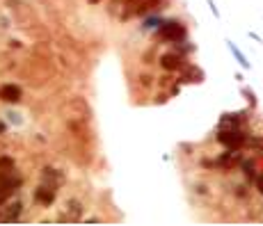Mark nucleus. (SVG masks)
<instances>
[{
    "instance_id": "nucleus-1",
    "label": "nucleus",
    "mask_w": 263,
    "mask_h": 226,
    "mask_svg": "<svg viewBox=\"0 0 263 226\" xmlns=\"http://www.w3.org/2000/svg\"><path fill=\"white\" fill-rule=\"evenodd\" d=\"M165 7V0H124L121 5V21H128L133 16H147V14L160 12Z\"/></svg>"
},
{
    "instance_id": "nucleus-2",
    "label": "nucleus",
    "mask_w": 263,
    "mask_h": 226,
    "mask_svg": "<svg viewBox=\"0 0 263 226\" xmlns=\"http://www.w3.org/2000/svg\"><path fill=\"white\" fill-rule=\"evenodd\" d=\"M154 32L158 39L169 42V44H179V42H183V39H188V28L181 23V21H162Z\"/></svg>"
},
{
    "instance_id": "nucleus-3",
    "label": "nucleus",
    "mask_w": 263,
    "mask_h": 226,
    "mask_svg": "<svg viewBox=\"0 0 263 226\" xmlns=\"http://www.w3.org/2000/svg\"><path fill=\"white\" fill-rule=\"evenodd\" d=\"M217 142L224 149H243L245 146V133L240 128H220L217 131Z\"/></svg>"
},
{
    "instance_id": "nucleus-4",
    "label": "nucleus",
    "mask_w": 263,
    "mask_h": 226,
    "mask_svg": "<svg viewBox=\"0 0 263 226\" xmlns=\"http://www.w3.org/2000/svg\"><path fill=\"white\" fill-rule=\"evenodd\" d=\"M21 187V176L14 172H0V206Z\"/></svg>"
},
{
    "instance_id": "nucleus-5",
    "label": "nucleus",
    "mask_w": 263,
    "mask_h": 226,
    "mask_svg": "<svg viewBox=\"0 0 263 226\" xmlns=\"http://www.w3.org/2000/svg\"><path fill=\"white\" fill-rule=\"evenodd\" d=\"M158 64L165 69V71H179L181 66L186 64V57L179 53V50H169V53H162L160 55V60H158Z\"/></svg>"
},
{
    "instance_id": "nucleus-6",
    "label": "nucleus",
    "mask_w": 263,
    "mask_h": 226,
    "mask_svg": "<svg viewBox=\"0 0 263 226\" xmlns=\"http://www.w3.org/2000/svg\"><path fill=\"white\" fill-rule=\"evenodd\" d=\"M240 160H243L240 149H227L224 153L220 155V158H217V160H213V162H215V167H220V169H224V172H227V169H231L233 165H238Z\"/></svg>"
},
{
    "instance_id": "nucleus-7",
    "label": "nucleus",
    "mask_w": 263,
    "mask_h": 226,
    "mask_svg": "<svg viewBox=\"0 0 263 226\" xmlns=\"http://www.w3.org/2000/svg\"><path fill=\"white\" fill-rule=\"evenodd\" d=\"M181 71V78H179V83H204V71L199 69V66H192V64H183L179 69Z\"/></svg>"
},
{
    "instance_id": "nucleus-8",
    "label": "nucleus",
    "mask_w": 263,
    "mask_h": 226,
    "mask_svg": "<svg viewBox=\"0 0 263 226\" xmlns=\"http://www.w3.org/2000/svg\"><path fill=\"white\" fill-rule=\"evenodd\" d=\"M224 44H227L229 53L233 55V60H236V62H238V64H240V69H247V71H252V62L247 60V57H245V53H243V50H240V48L236 46V42H231V39H227V42H224Z\"/></svg>"
},
{
    "instance_id": "nucleus-9",
    "label": "nucleus",
    "mask_w": 263,
    "mask_h": 226,
    "mask_svg": "<svg viewBox=\"0 0 263 226\" xmlns=\"http://www.w3.org/2000/svg\"><path fill=\"white\" fill-rule=\"evenodd\" d=\"M35 201H39L42 206H51L55 201V187H48V185H39L35 190Z\"/></svg>"
},
{
    "instance_id": "nucleus-10",
    "label": "nucleus",
    "mask_w": 263,
    "mask_h": 226,
    "mask_svg": "<svg viewBox=\"0 0 263 226\" xmlns=\"http://www.w3.org/2000/svg\"><path fill=\"white\" fill-rule=\"evenodd\" d=\"M0 98L5 103H18L21 101V87L18 85H5L0 90Z\"/></svg>"
},
{
    "instance_id": "nucleus-11",
    "label": "nucleus",
    "mask_w": 263,
    "mask_h": 226,
    "mask_svg": "<svg viewBox=\"0 0 263 226\" xmlns=\"http://www.w3.org/2000/svg\"><path fill=\"white\" fill-rule=\"evenodd\" d=\"M243 112H224L220 117V128H240Z\"/></svg>"
},
{
    "instance_id": "nucleus-12",
    "label": "nucleus",
    "mask_w": 263,
    "mask_h": 226,
    "mask_svg": "<svg viewBox=\"0 0 263 226\" xmlns=\"http://www.w3.org/2000/svg\"><path fill=\"white\" fill-rule=\"evenodd\" d=\"M238 165H240V169H243V176H245L247 183H254V179H257V174H259L254 160H247V158H243Z\"/></svg>"
},
{
    "instance_id": "nucleus-13",
    "label": "nucleus",
    "mask_w": 263,
    "mask_h": 226,
    "mask_svg": "<svg viewBox=\"0 0 263 226\" xmlns=\"http://www.w3.org/2000/svg\"><path fill=\"white\" fill-rule=\"evenodd\" d=\"M245 149L263 153V135H245Z\"/></svg>"
},
{
    "instance_id": "nucleus-14",
    "label": "nucleus",
    "mask_w": 263,
    "mask_h": 226,
    "mask_svg": "<svg viewBox=\"0 0 263 226\" xmlns=\"http://www.w3.org/2000/svg\"><path fill=\"white\" fill-rule=\"evenodd\" d=\"M42 181H44V185H48V187H57V185L62 183V176L55 172V169H44Z\"/></svg>"
},
{
    "instance_id": "nucleus-15",
    "label": "nucleus",
    "mask_w": 263,
    "mask_h": 226,
    "mask_svg": "<svg viewBox=\"0 0 263 226\" xmlns=\"http://www.w3.org/2000/svg\"><path fill=\"white\" fill-rule=\"evenodd\" d=\"M240 96H243V98H245V103H247V107H250V110H254V107L259 105L257 91L252 90V87H245V85H243V87H240Z\"/></svg>"
},
{
    "instance_id": "nucleus-16",
    "label": "nucleus",
    "mask_w": 263,
    "mask_h": 226,
    "mask_svg": "<svg viewBox=\"0 0 263 226\" xmlns=\"http://www.w3.org/2000/svg\"><path fill=\"white\" fill-rule=\"evenodd\" d=\"M66 208H69V213H71L66 220H80V215H83V206H80V201L71 199V201L66 203Z\"/></svg>"
},
{
    "instance_id": "nucleus-17",
    "label": "nucleus",
    "mask_w": 263,
    "mask_h": 226,
    "mask_svg": "<svg viewBox=\"0 0 263 226\" xmlns=\"http://www.w3.org/2000/svg\"><path fill=\"white\" fill-rule=\"evenodd\" d=\"M162 21H165V18H160V16H158V12H154V16H149V18H147V21L142 23V30H144V32L156 30V28H158Z\"/></svg>"
},
{
    "instance_id": "nucleus-18",
    "label": "nucleus",
    "mask_w": 263,
    "mask_h": 226,
    "mask_svg": "<svg viewBox=\"0 0 263 226\" xmlns=\"http://www.w3.org/2000/svg\"><path fill=\"white\" fill-rule=\"evenodd\" d=\"M18 213H21V203H14L12 208H9V213L5 215V220H7V222H14V220L18 217Z\"/></svg>"
},
{
    "instance_id": "nucleus-19",
    "label": "nucleus",
    "mask_w": 263,
    "mask_h": 226,
    "mask_svg": "<svg viewBox=\"0 0 263 226\" xmlns=\"http://www.w3.org/2000/svg\"><path fill=\"white\" fill-rule=\"evenodd\" d=\"M254 187H257L259 194H263V172L257 174V179H254Z\"/></svg>"
},
{
    "instance_id": "nucleus-20",
    "label": "nucleus",
    "mask_w": 263,
    "mask_h": 226,
    "mask_svg": "<svg viewBox=\"0 0 263 226\" xmlns=\"http://www.w3.org/2000/svg\"><path fill=\"white\" fill-rule=\"evenodd\" d=\"M206 2H209V9H210V12H213V16H215V18H220L222 14H220V9H217L215 0H206Z\"/></svg>"
},
{
    "instance_id": "nucleus-21",
    "label": "nucleus",
    "mask_w": 263,
    "mask_h": 226,
    "mask_svg": "<svg viewBox=\"0 0 263 226\" xmlns=\"http://www.w3.org/2000/svg\"><path fill=\"white\" fill-rule=\"evenodd\" d=\"M236 196H238V199H245V196H247V187H245V185H238V187H236Z\"/></svg>"
},
{
    "instance_id": "nucleus-22",
    "label": "nucleus",
    "mask_w": 263,
    "mask_h": 226,
    "mask_svg": "<svg viewBox=\"0 0 263 226\" xmlns=\"http://www.w3.org/2000/svg\"><path fill=\"white\" fill-rule=\"evenodd\" d=\"M138 80H140V85H142V87H151V76H140Z\"/></svg>"
},
{
    "instance_id": "nucleus-23",
    "label": "nucleus",
    "mask_w": 263,
    "mask_h": 226,
    "mask_svg": "<svg viewBox=\"0 0 263 226\" xmlns=\"http://www.w3.org/2000/svg\"><path fill=\"white\" fill-rule=\"evenodd\" d=\"M0 167H14V160H9V158H0Z\"/></svg>"
},
{
    "instance_id": "nucleus-24",
    "label": "nucleus",
    "mask_w": 263,
    "mask_h": 226,
    "mask_svg": "<svg viewBox=\"0 0 263 226\" xmlns=\"http://www.w3.org/2000/svg\"><path fill=\"white\" fill-rule=\"evenodd\" d=\"M169 101V96H156V105H158V103H160V105H162V103H167Z\"/></svg>"
},
{
    "instance_id": "nucleus-25",
    "label": "nucleus",
    "mask_w": 263,
    "mask_h": 226,
    "mask_svg": "<svg viewBox=\"0 0 263 226\" xmlns=\"http://www.w3.org/2000/svg\"><path fill=\"white\" fill-rule=\"evenodd\" d=\"M247 37H250V39H254V42H259V44L263 42V39H261V37L257 35V32H247Z\"/></svg>"
},
{
    "instance_id": "nucleus-26",
    "label": "nucleus",
    "mask_w": 263,
    "mask_h": 226,
    "mask_svg": "<svg viewBox=\"0 0 263 226\" xmlns=\"http://www.w3.org/2000/svg\"><path fill=\"white\" fill-rule=\"evenodd\" d=\"M195 190H197V194H206V187H204V185H197Z\"/></svg>"
},
{
    "instance_id": "nucleus-27",
    "label": "nucleus",
    "mask_w": 263,
    "mask_h": 226,
    "mask_svg": "<svg viewBox=\"0 0 263 226\" xmlns=\"http://www.w3.org/2000/svg\"><path fill=\"white\" fill-rule=\"evenodd\" d=\"M2 131H5V126H2V124H0V133H2Z\"/></svg>"
},
{
    "instance_id": "nucleus-28",
    "label": "nucleus",
    "mask_w": 263,
    "mask_h": 226,
    "mask_svg": "<svg viewBox=\"0 0 263 226\" xmlns=\"http://www.w3.org/2000/svg\"><path fill=\"white\" fill-rule=\"evenodd\" d=\"M90 2H92V5H94V2H101V0H90Z\"/></svg>"
}]
</instances>
